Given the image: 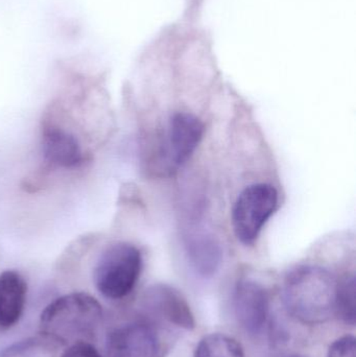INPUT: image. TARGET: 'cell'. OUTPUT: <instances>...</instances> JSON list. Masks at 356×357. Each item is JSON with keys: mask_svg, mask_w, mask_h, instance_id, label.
I'll use <instances>...</instances> for the list:
<instances>
[{"mask_svg": "<svg viewBox=\"0 0 356 357\" xmlns=\"http://www.w3.org/2000/svg\"><path fill=\"white\" fill-rule=\"evenodd\" d=\"M184 248L190 266L203 278L217 274L223 261V249L219 239L207 232L198 230L184 236Z\"/></svg>", "mask_w": 356, "mask_h": 357, "instance_id": "obj_9", "label": "cell"}, {"mask_svg": "<svg viewBox=\"0 0 356 357\" xmlns=\"http://www.w3.org/2000/svg\"><path fill=\"white\" fill-rule=\"evenodd\" d=\"M288 357H305V356H288Z\"/></svg>", "mask_w": 356, "mask_h": 357, "instance_id": "obj_16", "label": "cell"}, {"mask_svg": "<svg viewBox=\"0 0 356 357\" xmlns=\"http://www.w3.org/2000/svg\"><path fill=\"white\" fill-rule=\"evenodd\" d=\"M338 281L318 266H301L286 276L284 302L288 314L304 324L326 322L334 314Z\"/></svg>", "mask_w": 356, "mask_h": 357, "instance_id": "obj_1", "label": "cell"}, {"mask_svg": "<svg viewBox=\"0 0 356 357\" xmlns=\"http://www.w3.org/2000/svg\"><path fill=\"white\" fill-rule=\"evenodd\" d=\"M194 357H245L242 346L228 335H207L196 347Z\"/></svg>", "mask_w": 356, "mask_h": 357, "instance_id": "obj_12", "label": "cell"}, {"mask_svg": "<svg viewBox=\"0 0 356 357\" xmlns=\"http://www.w3.org/2000/svg\"><path fill=\"white\" fill-rule=\"evenodd\" d=\"M44 158L52 167L75 169L84 161L81 144L75 135L58 126H46L42 134Z\"/></svg>", "mask_w": 356, "mask_h": 357, "instance_id": "obj_10", "label": "cell"}, {"mask_svg": "<svg viewBox=\"0 0 356 357\" xmlns=\"http://www.w3.org/2000/svg\"><path fill=\"white\" fill-rule=\"evenodd\" d=\"M233 310L240 326L251 335H258L267 323L269 296L259 283L240 281L233 291Z\"/></svg>", "mask_w": 356, "mask_h": 357, "instance_id": "obj_8", "label": "cell"}, {"mask_svg": "<svg viewBox=\"0 0 356 357\" xmlns=\"http://www.w3.org/2000/svg\"><path fill=\"white\" fill-rule=\"evenodd\" d=\"M27 284L16 271L0 274V329L14 326L22 316L26 302Z\"/></svg>", "mask_w": 356, "mask_h": 357, "instance_id": "obj_11", "label": "cell"}, {"mask_svg": "<svg viewBox=\"0 0 356 357\" xmlns=\"http://www.w3.org/2000/svg\"><path fill=\"white\" fill-rule=\"evenodd\" d=\"M141 268L142 256L137 247L125 241L111 243L94 266V284L107 299H123L133 291Z\"/></svg>", "mask_w": 356, "mask_h": 357, "instance_id": "obj_3", "label": "cell"}, {"mask_svg": "<svg viewBox=\"0 0 356 357\" xmlns=\"http://www.w3.org/2000/svg\"><path fill=\"white\" fill-rule=\"evenodd\" d=\"M102 320L98 300L85 293L58 298L42 312L40 329L47 341L62 345L89 343Z\"/></svg>", "mask_w": 356, "mask_h": 357, "instance_id": "obj_2", "label": "cell"}, {"mask_svg": "<svg viewBox=\"0 0 356 357\" xmlns=\"http://www.w3.org/2000/svg\"><path fill=\"white\" fill-rule=\"evenodd\" d=\"M204 131L203 121L192 113L178 112L171 117L162 153L163 165L169 172L187 162L200 144Z\"/></svg>", "mask_w": 356, "mask_h": 357, "instance_id": "obj_5", "label": "cell"}, {"mask_svg": "<svg viewBox=\"0 0 356 357\" xmlns=\"http://www.w3.org/2000/svg\"><path fill=\"white\" fill-rule=\"evenodd\" d=\"M328 357H356L355 337L346 335V337L336 340L330 346Z\"/></svg>", "mask_w": 356, "mask_h": 357, "instance_id": "obj_14", "label": "cell"}, {"mask_svg": "<svg viewBox=\"0 0 356 357\" xmlns=\"http://www.w3.org/2000/svg\"><path fill=\"white\" fill-rule=\"evenodd\" d=\"M61 357H102L90 343H77L69 346Z\"/></svg>", "mask_w": 356, "mask_h": 357, "instance_id": "obj_15", "label": "cell"}, {"mask_svg": "<svg viewBox=\"0 0 356 357\" xmlns=\"http://www.w3.org/2000/svg\"><path fill=\"white\" fill-rule=\"evenodd\" d=\"M356 282L355 276H347L338 282L336 295L334 314L343 322L349 325L355 324L356 317Z\"/></svg>", "mask_w": 356, "mask_h": 357, "instance_id": "obj_13", "label": "cell"}, {"mask_svg": "<svg viewBox=\"0 0 356 357\" xmlns=\"http://www.w3.org/2000/svg\"><path fill=\"white\" fill-rule=\"evenodd\" d=\"M108 357H162V345L157 331L146 322L117 327L107 337Z\"/></svg>", "mask_w": 356, "mask_h": 357, "instance_id": "obj_6", "label": "cell"}, {"mask_svg": "<svg viewBox=\"0 0 356 357\" xmlns=\"http://www.w3.org/2000/svg\"><path fill=\"white\" fill-rule=\"evenodd\" d=\"M142 307L158 320L165 321L185 331L194 328V314L181 293L167 284H156L146 289Z\"/></svg>", "mask_w": 356, "mask_h": 357, "instance_id": "obj_7", "label": "cell"}, {"mask_svg": "<svg viewBox=\"0 0 356 357\" xmlns=\"http://www.w3.org/2000/svg\"><path fill=\"white\" fill-rule=\"evenodd\" d=\"M277 205L278 192L273 185L257 183L245 188L232 209V227L236 238L242 245H253Z\"/></svg>", "mask_w": 356, "mask_h": 357, "instance_id": "obj_4", "label": "cell"}]
</instances>
